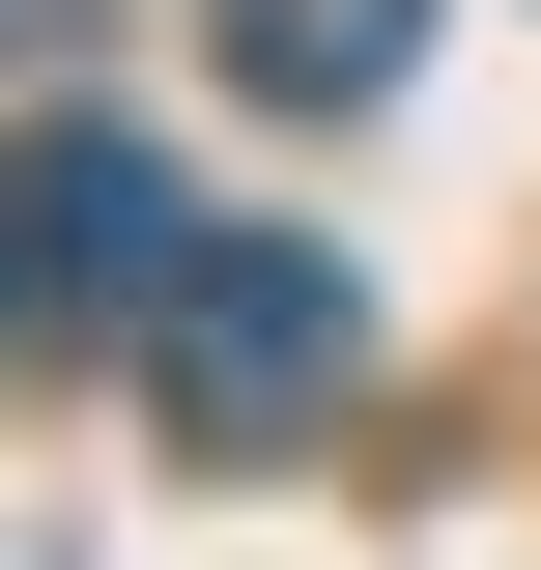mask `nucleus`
I'll return each instance as SVG.
<instances>
[{
  "label": "nucleus",
  "mask_w": 541,
  "mask_h": 570,
  "mask_svg": "<svg viewBox=\"0 0 541 570\" xmlns=\"http://www.w3.org/2000/svg\"><path fill=\"white\" fill-rule=\"evenodd\" d=\"M342 371H371V285H342L314 228H200V257L142 285V400H171V456H285Z\"/></svg>",
  "instance_id": "nucleus-1"
},
{
  "label": "nucleus",
  "mask_w": 541,
  "mask_h": 570,
  "mask_svg": "<svg viewBox=\"0 0 541 570\" xmlns=\"http://www.w3.org/2000/svg\"><path fill=\"white\" fill-rule=\"evenodd\" d=\"M29 228H58V314H142V285L200 257V228H171V171H142L115 115H58V142H29Z\"/></svg>",
  "instance_id": "nucleus-2"
},
{
  "label": "nucleus",
  "mask_w": 541,
  "mask_h": 570,
  "mask_svg": "<svg viewBox=\"0 0 541 570\" xmlns=\"http://www.w3.org/2000/svg\"><path fill=\"white\" fill-rule=\"evenodd\" d=\"M228 29V86H285V115H371V86L427 58V0H200Z\"/></svg>",
  "instance_id": "nucleus-3"
},
{
  "label": "nucleus",
  "mask_w": 541,
  "mask_h": 570,
  "mask_svg": "<svg viewBox=\"0 0 541 570\" xmlns=\"http://www.w3.org/2000/svg\"><path fill=\"white\" fill-rule=\"evenodd\" d=\"M58 314V228H29V142H0V343Z\"/></svg>",
  "instance_id": "nucleus-4"
}]
</instances>
